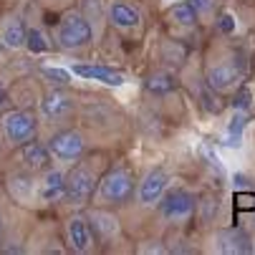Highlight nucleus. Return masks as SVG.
<instances>
[{"mask_svg":"<svg viewBox=\"0 0 255 255\" xmlns=\"http://www.w3.org/2000/svg\"><path fill=\"white\" fill-rule=\"evenodd\" d=\"M134 195V174L124 167H114L109 169L101 179H99V190L96 197L104 205H124L129 202Z\"/></svg>","mask_w":255,"mask_h":255,"instance_id":"1","label":"nucleus"},{"mask_svg":"<svg viewBox=\"0 0 255 255\" xmlns=\"http://www.w3.org/2000/svg\"><path fill=\"white\" fill-rule=\"evenodd\" d=\"M96 172L89 167V164H76L71 172H66V182H63V200L74 207H84L91 197H94V190H96Z\"/></svg>","mask_w":255,"mask_h":255,"instance_id":"2","label":"nucleus"},{"mask_svg":"<svg viewBox=\"0 0 255 255\" xmlns=\"http://www.w3.org/2000/svg\"><path fill=\"white\" fill-rule=\"evenodd\" d=\"M91 35H94L91 23L81 13H66L56 25V43L66 51H76V48L89 46Z\"/></svg>","mask_w":255,"mask_h":255,"instance_id":"3","label":"nucleus"},{"mask_svg":"<svg viewBox=\"0 0 255 255\" xmlns=\"http://www.w3.org/2000/svg\"><path fill=\"white\" fill-rule=\"evenodd\" d=\"M35 134H38V119L30 112L15 109V112H8L3 117V136L10 147H20V144L35 139Z\"/></svg>","mask_w":255,"mask_h":255,"instance_id":"4","label":"nucleus"},{"mask_svg":"<svg viewBox=\"0 0 255 255\" xmlns=\"http://www.w3.org/2000/svg\"><path fill=\"white\" fill-rule=\"evenodd\" d=\"M159 212H162V217L164 220H169V223H179V220H187V217L195 212V207H197V200H195V195L190 192V190H185V187H174V190H164V195L159 197Z\"/></svg>","mask_w":255,"mask_h":255,"instance_id":"5","label":"nucleus"},{"mask_svg":"<svg viewBox=\"0 0 255 255\" xmlns=\"http://www.w3.org/2000/svg\"><path fill=\"white\" fill-rule=\"evenodd\" d=\"M48 149L61 162H79L86 152V139L79 129H63L48 139Z\"/></svg>","mask_w":255,"mask_h":255,"instance_id":"6","label":"nucleus"},{"mask_svg":"<svg viewBox=\"0 0 255 255\" xmlns=\"http://www.w3.org/2000/svg\"><path fill=\"white\" fill-rule=\"evenodd\" d=\"M167 185H169V174L164 169H149L144 174V179L139 182V205L154 207L159 202V197L164 195Z\"/></svg>","mask_w":255,"mask_h":255,"instance_id":"7","label":"nucleus"},{"mask_svg":"<svg viewBox=\"0 0 255 255\" xmlns=\"http://www.w3.org/2000/svg\"><path fill=\"white\" fill-rule=\"evenodd\" d=\"M20 152H18V157H20V162H23V167L28 169V172H46V169H51V149L46 147V144H41V141H35V139H30V141H25V144H20L18 147Z\"/></svg>","mask_w":255,"mask_h":255,"instance_id":"8","label":"nucleus"},{"mask_svg":"<svg viewBox=\"0 0 255 255\" xmlns=\"http://www.w3.org/2000/svg\"><path fill=\"white\" fill-rule=\"evenodd\" d=\"M66 238L74 253H89L94 248V233H91V223L84 215H74L66 223Z\"/></svg>","mask_w":255,"mask_h":255,"instance_id":"9","label":"nucleus"},{"mask_svg":"<svg viewBox=\"0 0 255 255\" xmlns=\"http://www.w3.org/2000/svg\"><path fill=\"white\" fill-rule=\"evenodd\" d=\"M217 250L225 255H245L253 250L250 245V235L240 228H228L217 233Z\"/></svg>","mask_w":255,"mask_h":255,"instance_id":"10","label":"nucleus"},{"mask_svg":"<svg viewBox=\"0 0 255 255\" xmlns=\"http://www.w3.org/2000/svg\"><path fill=\"white\" fill-rule=\"evenodd\" d=\"M243 76V71L235 63H217L207 71V86L210 91H230Z\"/></svg>","mask_w":255,"mask_h":255,"instance_id":"11","label":"nucleus"},{"mask_svg":"<svg viewBox=\"0 0 255 255\" xmlns=\"http://www.w3.org/2000/svg\"><path fill=\"white\" fill-rule=\"evenodd\" d=\"M41 112H43V117H48V119H53V122L66 119L71 112H74V99H71L68 94H63V91H58V89H53V91H48V94L43 96Z\"/></svg>","mask_w":255,"mask_h":255,"instance_id":"12","label":"nucleus"},{"mask_svg":"<svg viewBox=\"0 0 255 255\" xmlns=\"http://www.w3.org/2000/svg\"><path fill=\"white\" fill-rule=\"evenodd\" d=\"M109 20H112V25H117L122 30H131V28H139L141 15L134 5L124 3V0H112L109 3Z\"/></svg>","mask_w":255,"mask_h":255,"instance_id":"13","label":"nucleus"},{"mask_svg":"<svg viewBox=\"0 0 255 255\" xmlns=\"http://www.w3.org/2000/svg\"><path fill=\"white\" fill-rule=\"evenodd\" d=\"M74 74L86 79V81H101L106 86H124V76L114 68H106V66H84V63H76L74 66Z\"/></svg>","mask_w":255,"mask_h":255,"instance_id":"14","label":"nucleus"},{"mask_svg":"<svg viewBox=\"0 0 255 255\" xmlns=\"http://www.w3.org/2000/svg\"><path fill=\"white\" fill-rule=\"evenodd\" d=\"M63 182H66V172H61V169H46L41 185H38L41 202H58V200H63Z\"/></svg>","mask_w":255,"mask_h":255,"instance_id":"15","label":"nucleus"},{"mask_svg":"<svg viewBox=\"0 0 255 255\" xmlns=\"http://www.w3.org/2000/svg\"><path fill=\"white\" fill-rule=\"evenodd\" d=\"M89 220L94 223V230L99 233L101 240H112L119 235V220L112 212H104V210H94L89 215Z\"/></svg>","mask_w":255,"mask_h":255,"instance_id":"16","label":"nucleus"},{"mask_svg":"<svg viewBox=\"0 0 255 255\" xmlns=\"http://www.w3.org/2000/svg\"><path fill=\"white\" fill-rule=\"evenodd\" d=\"M25 25H23V20L20 18H10L8 23H5V28H3V41H5V46H10V48H23L25 46Z\"/></svg>","mask_w":255,"mask_h":255,"instance_id":"17","label":"nucleus"},{"mask_svg":"<svg viewBox=\"0 0 255 255\" xmlns=\"http://www.w3.org/2000/svg\"><path fill=\"white\" fill-rule=\"evenodd\" d=\"M25 48H28L33 56H38V53L51 51V43H48V38H46L38 28H28V30H25Z\"/></svg>","mask_w":255,"mask_h":255,"instance_id":"18","label":"nucleus"},{"mask_svg":"<svg viewBox=\"0 0 255 255\" xmlns=\"http://www.w3.org/2000/svg\"><path fill=\"white\" fill-rule=\"evenodd\" d=\"M245 122H248L245 114H235V117L230 119V124H228V136H225V144H228V147H240V144H243Z\"/></svg>","mask_w":255,"mask_h":255,"instance_id":"19","label":"nucleus"},{"mask_svg":"<svg viewBox=\"0 0 255 255\" xmlns=\"http://www.w3.org/2000/svg\"><path fill=\"white\" fill-rule=\"evenodd\" d=\"M169 18L179 25H195L197 20V10L192 8V3H177L172 10H169Z\"/></svg>","mask_w":255,"mask_h":255,"instance_id":"20","label":"nucleus"},{"mask_svg":"<svg viewBox=\"0 0 255 255\" xmlns=\"http://www.w3.org/2000/svg\"><path fill=\"white\" fill-rule=\"evenodd\" d=\"M147 89L152 94H169L174 89V79L167 74V71H157V74H152L147 79Z\"/></svg>","mask_w":255,"mask_h":255,"instance_id":"21","label":"nucleus"},{"mask_svg":"<svg viewBox=\"0 0 255 255\" xmlns=\"http://www.w3.org/2000/svg\"><path fill=\"white\" fill-rule=\"evenodd\" d=\"M200 157H202V162L217 174V177H225V167H223V159H220V154H217L210 144H200Z\"/></svg>","mask_w":255,"mask_h":255,"instance_id":"22","label":"nucleus"},{"mask_svg":"<svg viewBox=\"0 0 255 255\" xmlns=\"http://www.w3.org/2000/svg\"><path fill=\"white\" fill-rule=\"evenodd\" d=\"M10 187H15V197H18L20 202L30 200L33 192H35V185H33L30 177H10Z\"/></svg>","mask_w":255,"mask_h":255,"instance_id":"23","label":"nucleus"},{"mask_svg":"<svg viewBox=\"0 0 255 255\" xmlns=\"http://www.w3.org/2000/svg\"><path fill=\"white\" fill-rule=\"evenodd\" d=\"M41 74H43L51 84H56V86H66V84H71V74H68V71H63V68H51V66H46Z\"/></svg>","mask_w":255,"mask_h":255,"instance_id":"24","label":"nucleus"},{"mask_svg":"<svg viewBox=\"0 0 255 255\" xmlns=\"http://www.w3.org/2000/svg\"><path fill=\"white\" fill-rule=\"evenodd\" d=\"M250 104H253V94H250V89H238L235 91V99H233V106L238 109V112H248L250 109Z\"/></svg>","mask_w":255,"mask_h":255,"instance_id":"25","label":"nucleus"},{"mask_svg":"<svg viewBox=\"0 0 255 255\" xmlns=\"http://www.w3.org/2000/svg\"><path fill=\"white\" fill-rule=\"evenodd\" d=\"M235 207L243 212H255V192H238Z\"/></svg>","mask_w":255,"mask_h":255,"instance_id":"26","label":"nucleus"},{"mask_svg":"<svg viewBox=\"0 0 255 255\" xmlns=\"http://www.w3.org/2000/svg\"><path fill=\"white\" fill-rule=\"evenodd\" d=\"M202 101H205V106H207L210 114H217V112H220V101H217V96H212L210 91L202 94Z\"/></svg>","mask_w":255,"mask_h":255,"instance_id":"27","label":"nucleus"},{"mask_svg":"<svg viewBox=\"0 0 255 255\" xmlns=\"http://www.w3.org/2000/svg\"><path fill=\"white\" fill-rule=\"evenodd\" d=\"M217 28H220L223 33H235V18L233 15H223L220 20H217Z\"/></svg>","mask_w":255,"mask_h":255,"instance_id":"28","label":"nucleus"},{"mask_svg":"<svg viewBox=\"0 0 255 255\" xmlns=\"http://www.w3.org/2000/svg\"><path fill=\"white\" fill-rule=\"evenodd\" d=\"M192 3V8L197 10V15L200 13H207V10H212V5H215V0H190Z\"/></svg>","mask_w":255,"mask_h":255,"instance_id":"29","label":"nucleus"},{"mask_svg":"<svg viewBox=\"0 0 255 255\" xmlns=\"http://www.w3.org/2000/svg\"><path fill=\"white\" fill-rule=\"evenodd\" d=\"M141 253H167V248H162V245H149V248H141Z\"/></svg>","mask_w":255,"mask_h":255,"instance_id":"30","label":"nucleus"},{"mask_svg":"<svg viewBox=\"0 0 255 255\" xmlns=\"http://www.w3.org/2000/svg\"><path fill=\"white\" fill-rule=\"evenodd\" d=\"M8 104V96H5V91H3V86H0V109H3Z\"/></svg>","mask_w":255,"mask_h":255,"instance_id":"31","label":"nucleus"},{"mask_svg":"<svg viewBox=\"0 0 255 255\" xmlns=\"http://www.w3.org/2000/svg\"><path fill=\"white\" fill-rule=\"evenodd\" d=\"M0 243H3V217H0Z\"/></svg>","mask_w":255,"mask_h":255,"instance_id":"32","label":"nucleus"}]
</instances>
